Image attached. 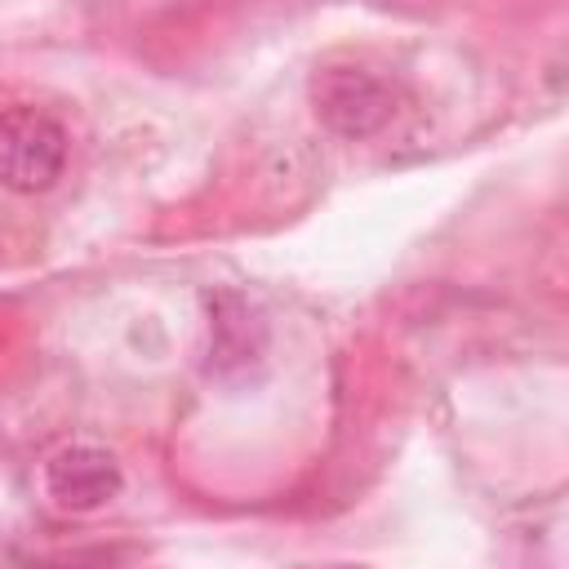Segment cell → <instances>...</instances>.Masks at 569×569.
I'll return each instance as SVG.
<instances>
[{"mask_svg": "<svg viewBox=\"0 0 569 569\" xmlns=\"http://www.w3.org/2000/svg\"><path fill=\"white\" fill-rule=\"evenodd\" d=\"M67 169V129L36 111L9 107L0 111V187L18 196L49 191Z\"/></svg>", "mask_w": 569, "mask_h": 569, "instance_id": "1", "label": "cell"}, {"mask_svg": "<svg viewBox=\"0 0 569 569\" xmlns=\"http://www.w3.org/2000/svg\"><path fill=\"white\" fill-rule=\"evenodd\" d=\"M311 111L316 120L347 142L373 138L391 124L396 116V93L387 80H378L373 71L360 67H325L311 76Z\"/></svg>", "mask_w": 569, "mask_h": 569, "instance_id": "2", "label": "cell"}, {"mask_svg": "<svg viewBox=\"0 0 569 569\" xmlns=\"http://www.w3.org/2000/svg\"><path fill=\"white\" fill-rule=\"evenodd\" d=\"M209 320H204V373L218 382L244 378L249 369H258L267 360V316L258 311V302H249L236 289H218L209 293Z\"/></svg>", "mask_w": 569, "mask_h": 569, "instance_id": "3", "label": "cell"}, {"mask_svg": "<svg viewBox=\"0 0 569 569\" xmlns=\"http://www.w3.org/2000/svg\"><path fill=\"white\" fill-rule=\"evenodd\" d=\"M120 462L98 445H62L44 462V489L62 511H98L120 493Z\"/></svg>", "mask_w": 569, "mask_h": 569, "instance_id": "4", "label": "cell"}]
</instances>
